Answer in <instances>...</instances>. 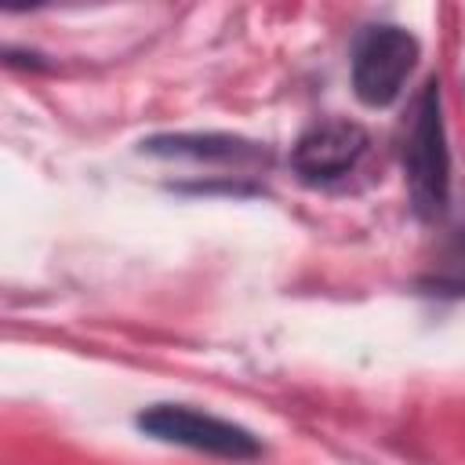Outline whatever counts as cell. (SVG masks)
<instances>
[{
	"label": "cell",
	"instance_id": "6da1fadb",
	"mask_svg": "<svg viewBox=\"0 0 465 465\" xmlns=\"http://www.w3.org/2000/svg\"><path fill=\"white\" fill-rule=\"evenodd\" d=\"M400 160H403V178H407V193L418 218H440L450 200V153H447L440 80H429L414 98Z\"/></svg>",
	"mask_w": 465,
	"mask_h": 465
},
{
	"label": "cell",
	"instance_id": "7a4b0ae2",
	"mask_svg": "<svg viewBox=\"0 0 465 465\" xmlns=\"http://www.w3.org/2000/svg\"><path fill=\"white\" fill-rule=\"evenodd\" d=\"M138 429L153 440L163 443H178L211 458H225V461H254L262 454L258 436H251L243 425H232L225 418L182 407V403H156L149 411L138 414Z\"/></svg>",
	"mask_w": 465,
	"mask_h": 465
},
{
	"label": "cell",
	"instance_id": "3957f363",
	"mask_svg": "<svg viewBox=\"0 0 465 465\" xmlns=\"http://www.w3.org/2000/svg\"><path fill=\"white\" fill-rule=\"evenodd\" d=\"M418 65V40L400 25H371L352 47V91L363 105H392Z\"/></svg>",
	"mask_w": 465,
	"mask_h": 465
},
{
	"label": "cell",
	"instance_id": "277c9868",
	"mask_svg": "<svg viewBox=\"0 0 465 465\" xmlns=\"http://www.w3.org/2000/svg\"><path fill=\"white\" fill-rule=\"evenodd\" d=\"M367 153V131L352 120H320L291 149V167L305 185H331L345 178Z\"/></svg>",
	"mask_w": 465,
	"mask_h": 465
},
{
	"label": "cell",
	"instance_id": "5b68a950",
	"mask_svg": "<svg viewBox=\"0 0 465 465\" xmlns=\"http://www.w3.org/2000/svg\"><path fill=\"white\" fill-rule=\"evenodd\" d=\"M145 153L153 156H189V160H258L265 156V149H258L254 142H240L229 134H163V138H149L142 142Z\"/></svg>",
	"mask_w": 465,
	"mask_h": 465
}]
</instances>
